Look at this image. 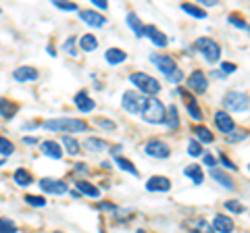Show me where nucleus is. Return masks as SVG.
Returning <instances> with one entry per match:
<instances>
[{
	"instance_id": "obj_1",
	"label": "nucleus",
	"mask_w": 250,
	"mask_h": 233,
	"mask_svg": "<svg viewBox=\"0 0 250 233\" xmlns=\"http://www.w3.org/2000/svg\"><path fill=\"white\" fill-rule=\"evenodd\" d=\"M44 129L48 131H62V134H82V131H88L90 125L82 119H73V116H61V119H48L46 123H42Z\"/></svg>"
},
{
	"instance_id": "obj_2",
	"label": "nucleus",
	"mask_w": 250,
	"mask_h": 233,
	"mask_svg": "<svg viewBox=\"0 0 250 233\" xmlns=\"http://www.w3.org/2000/svg\"><path fill=\"white\" fill-rule=\"evenodd\" d=\"M165 113H167V106L156 96H152V98L146 100V106L142 111V119L146 123H152V125H159V123H165Z\"/></svg>"
},
{
	"instance_id": "obj_3",
	"label": "nucleus",
	"mask_w": 250,
	"mask_h": 233,
	"mask_svg": "<svg viewBox=\"0 0 250 233\" xmlns=\"http://www.w3.org/2000/svg\"><path fill=\"white\" fill-rule=\"evenodd\" d=\"M129 81L136 85V88L140 90V94H148V96H156L161 92V83L154 79L152 75H148V73H131L129 75Z\"/></svg>"
},
{
	"instance_id": "obj_4",
	"label": "nucleus",
	"mask_w": 250,
	"mask_h": 233,
	"mask_svg": "<svg viewBox=\"0 0 250 233\" xmlns=\"http://www.w3.org/2000/svg\"><path fill=\"white\" fill-rule=\"evenodd\" d=\"M192 48L202 52V57H205L208 63H217V60L221 58V46L215 40H210V38H198V40L192 44Z\"/></svg>"
},
{
	"instance_id": "obj_5",
	"label": "nucleus",
	"mask_w": 250,
	"mask_h": 233,
	"mask_svg": "<svg viewBox=\"0 0 250 233\" xmlns=\"http://www.w3.org/2000/svg\"><path fill=\"white\" fill-rule=\"evenodd\" d=\"M123 108L127 113H131V115H142V111H144V106H146V96L144 94H140V92H136V90H127L123 94Z\"/></svg>"
},
{
	"instance_id": "obj_6",
	"label": "nucleus",
	"mask_w": 250,
	"mask_h": 233,
	"mask_svg": "<svg viewBox=\"0 0 250 233\" xmlns=\"http://www.w3.org/2000/svg\"><path fill=\"white\" fill-rule=\"evenodd\" d=\"M223 104L231 113H246L248 111V94L246 92H228L223 98Z\"/></svg>"
},
{
	"instance_id": "obj_7",
	"label": "nucleus",
	"mask_w": 250,
	"mask_h": 233,
	"mask_svg": "<svg viewBox=\"0 0 250 233\" xmlns=\"http://www.w3.org/2000/svg\"><path fill=\"white\" fill-rule=\"evenodd\" d=\"M144 152H146V156H150V158H161V160H165V158L171 156L169 144H165L163 139H150V142H146Z\"/></svg>"
},
{
	"instance_id": "obj_8",
	"label": "nucleus",
	"mask_w": 250,
	"mask_h": 233,
	"mask_svg": "<svg viewBox=\"0 0 250 233\" xmlns=\"http://www.w3.org/2000/svg\"><path fill=\"white\" fill-rule=\"evenodd\" d=\"M186 83H188V90L196 92V94H205V92L208 90V79H207L205 71H200V69H196V71H192L190 75H188Z\"/></svg>"
},
{
	"instance_id": "obj_9",
	"label": "nucleus",
	"mask_w": 250,
	"mask_h": 233,
	"mask_svg": "<svg viewBox=\"0 0 250 233\" xmlns=\"http://www.w3.org/2000/svg\"><path fill=\"white\" fill-rule=\"evenodd\" d=\"M40 190L46 194H54V196H62L69 192V185L61 179H52V177H44L40 179Z\"/></svg>"
},
{
	"instance_id": "obj_10",
	"label": "nucleus",
	"mask_w": 250,
	"mask_h": 233,
	"mask_svg": "<svg viewBox=\"0 0 250 233\" xmlns=\"http://www.w3.org/2000/svg\"><path fill=\"white\" fill-rule=\"evenodd\" d=\"M150 60L152 63L156 65V69H159V71L163 73V75H171L177 69V65H175V60L171 58V57H167V54H152L150 57Z\"/></svg>"
},
{
	"instance_id": "obj_11",
	"label": "nucleus",
	"mask_w": 250,
	"mask_h": 233,
	"mask_svg": "<svg viewBox=\"0 0 250 233\" xmlns=\"http://www.w3.org/2000/svg\"><path fill=\"white\" fill-rule=\"evenodd\" d=\"M215 127L221 131L223 136H228V134H231V131L236 129V123H233V119L225 111H217L215 113Z\"/></svg>"
},
{
	"instance_id": "obj_12",
	"label": "nucleus",
	"mask_w": 250,
	"mask_h": 233,
	"mask_svg": "<svg viewBox=\"0 0 250 233\" xmlns=\"http://www.w3.org/2000/svg\"><path fill=\"white\" fill-rule=\"evenodd\" d=\"M144 38H150L154 46H159V48H165L169 44V38L161 32L156 25H144Z\"/></svg>"
},
{
	"instance_id": "obj_13",
	"label": "nucleus",
	"mask_w": 250,
	"mask_h": 233,
	"mask_svg": "<svg viewBox=\"0 0 250 233\" xmlns=\"http://www.w3.org/2000/svg\"><path fill=\"white\" fill-rule=\"evenodd\" d=\"M208 173H210V177H213V179H215L219 185H221V188L229 190V192H233V190H236V181H233L231 177H229L228 173H225L223 169H217V167H213V169L208 171Z\"/></svg>"
},
{
	"instance_id": "obj_14",
	"label": "nucleus",
	"mask_w": 250,
	"mask_h": 233,
	"mask_svg": "<svg viewBox=\"0 0 250 233\" xmlns=\"http://www.w3.org/2000/svg\"><path fill=\"white\" fill-rule=\"evenodd\" d=\"M13 77H15V81L25 83V81H36L38 77H40V73H38V69L25 65V67H17V69H15Z\"/></svg>"
},
{
	"instance_id": "obj_15",
	"label": "nucleus",
	"mask_w": 250,
	"mask_h": 233,
	"mask_svg": "<svg viewBox=\"0 0 250 233\" xmlns=\"http://www.w3.org/2000/svg\"><path fill=\"white\" fill-rule=\"evenodd\" d=\"M146 190L148 192H169L171 190V181L169 177H163V175H154L146 181Z\"/></svg>"
},
{
	"instance_id": "obj_16",
	"label": "nucleus",
	"mask_w": 250,
	"mask_h": 233,
	"mask_svg": "<svg viewBox=\"0 0 250 233\" xmlns=\"http://www.w3.org/2000/svg\"><path fill=\"white\" fill-rule=\"evenodd\" d=\"M80 17L83 23H88V25L92 27H103L106 19H104V15H100L96 11H92V9H85V11H80Z\"/></svg>"
},
{
	"instance_id": "obj_17",
	"label": "nucleus",
	"mask_w": 250,
	"mask_h": 233,
	"mask_svg": "<svg viewBox=\"0 0 250 233\" xmlns=\"http://www.w3.org/2000/svg\"><path fill=\"white\" fill-rule=\"evenodd\" d=\"M42 148V154L48 158H54V160H61L62 158V148L59 146V142H54V139H46V142L40 144Z\"/></svg>"
},
{
	"instance_id": "obj_18",
	"label": "nucleus",
	"mask_w": 250,
	"mask_h": 233,
	"mask_svg": "<svg viewBox=\"0 0 250 233\" xmlns=\"http://www.w3.org/2000/svg\"><path fill=\"white\" fill-rule=\"evenodd\" d=\"M73 102H75V106L80 108L82 113H90V111H94V106H96V104H94V100L88 96V92H85V90L77 92L75 98H73Z\"/></svg>"
},
{
	"instance_id": "obj_19",
	"label": "nucleus",
	"mask_w": 250,
	"mask_h": 233,
	"mask_svg": "<svg viewBox=\"0 0 250 233\" xmlns=\"http://www.w3.org/2000/svg\"><path fill=\"white\" fill-rule=\"evenodd\" d=\"M210 227H213V231H219V233H231L233 231V221L225 214H215Z\"/></svg>"
},
{
	"instance_id": "obj_20",
	"label": "nucleus",
	"mask_w": 250,
	"mask_h": 233,
	"mask_svg": "<svg viewBox=\"0 0 250 233\" xmlns=\"http://www.w3.org/2000/svg\"><path fill=\"white\" fill-rule=\"evenodd\" d=\"M192 134L196 136V142L198 144H213L215 142L213 131H210L208 127H205V125H194L192 127Z\"/></svg>"
},
{
	"instance_id": "obj_21",
	"label": "nucleus",
	"mask_w": 250,
	"mask_h": 233,
	"mask_svg": "<svg viewBox=\"0 0 250 233\" xmlns=\"http://www.w3.org/2000/svg\"><path fill=\"white\" fill-rule=\"evenodd\" d=\"M104 60L108 65H119L123 60H127V52L121 50V48H108L104 54Z\"/></svg>"
},
{
	"instance_id": "obj_22",
	"label": "nucleus",
	"mask_w": 250,
	"mask_h": 233,
	"mask_svg": "<svg viewBox=\"0 0 250 233\" xmlns=\"http://www.w3.org/2000/svg\"><path fill=\"white\" fill-rule=\"evenodd\" d=\"M83 148L88 152H104V150H108V142H104V139H100V137H88L83 142Z\"/></svg>"
},
{
	"instance_id": "obj_23",
	"label": "nucleus",
	"mask_w": 250,
	"mask_h": 233,
	"mask_svg": "<svg viewBox=\"0 0 250 233\" xmlns=\"http://www.w3.org/2000/svg\"><path fill=\"white\" fill-rule=\"evenodd\" d=\"M19 111V106L11 102V100H6V98H0V116L2 119H13L15 115H17Z\"/></svg>"
},
{
	"instance_id": "obj_24",
	"label": "nucleus",
	"mask_w": 250,
	"mask_h": 233,
	"mask_svg": "<svg viewBox=\"0 0 250 233\" xmlns=\"http://www.w3.org/2000/svg\"><path fill=\"white\" fill-rule=\"evenodd\" d=\"M184 175L190 177V179L196 183V185H202V181H205V173H202V169L198 165H190L184 169Z\"/></svg>"
},
{
	"instance_id": "obj_25",
	"label": "nucleus",
	"mask_w": 250,
	"mask_h": 233,
	"mask_svg": "<svg viewBox=\"0 0 250 233\" xmlns=\"http://www.w3.org/2000/svg\"><path fill=\"white\" fill-rule=\"evenodd\" d=\"M75 188L80 194H83V196H90V198H98L100 196V190L96 188L94 183H88V181H77Z\"/></svg>"
},
{
	"instance_id": "obj_26",
	"label": "nucleus",
	"mask_w": 250,
	"mask_h": 233,
	"mask_svg": "<svg viewBox=\"0 0 250 233\" xmlns=\"http://www.w3.org/2000/svg\"><path fill=\"white\" fill-rule=\"evenodd\" d=\"M127 25L134 29V34L138 38H144V23H142V19H138L136 13H127Z\"/></svg>"
},
{
	"instance_id": "obj_27",
	"label": "nucleus",
	"mask_w": 250,
	"mask_h": 233,
	"mask_svg": "<svg viewBox=\"0 0 250 233\" xmlns=\"http://www.w3.org/2000/svg\"><path fill=\"white\" fill-rule=\"evenodd\" d=\"M165 125H167L169 129H175V127L179 125V113H177L175 104L167 106V113H165Z\"/></svg>"
},
{
	"instance_id": "obj_28",
	"label": "nucleus",
	"mask_w": 250,
	"mask_h": 233,
	"mask_svg": "<svg viewBox=\"0 0 250 233\" xmlns=\"http://www.w3.org/2000/svg\"><path fill=\"white\" fill-rule=\"evenodd\" d=\"M80 48L83 52H92V50H96L98 48V40H96V36H92V34H85L80 38Z\"/></svg>"
},
{
	"instance_id": "obj_29",
	"label": "nucleus",
	"mask_w": 250,
	"mask_h": 233,
	"mask_svg": "<svg viewBox=\"0 0 250 233\" xmlns=\"http://www.w3.org/2000/svg\"><path fill=\"white\" fill-rule=\"evenodd\" d=\"M13 177H15V183L21 185V188H27V185L34 183V177H31V173H27L25 169H17Z\"/></svg>"
},
{
	"instance_id": "obj_30",
	"label": "nucleus",
	"mask_w": 250,
	"mask_h": 233,
	"mask_svg": "<svg viewBox=\"0 0 250 233\" xmlns=\"http://www.w3.org/2000/svg\"><path fill=\"white\" fill-rule=\"evenodd\" d=\"M62 146H65V152L71 154V156H77L80 154V142L77 139H73L71 136H62Z\"/></svg>"
},
{
	"instance_id": "obj_31",
	"label": "nucleus",
	"mask_w": 250,
	"mask_h": 233,
	"mask_svg": "<svg viewBox=\"0 0 250 233\" xmlns=\"http://www.w3.org/2000/svg\"><path fill=\"white\" fill-rule=\"evenodd\" d=\"M115 162H117V167L125 171V173H129V175H134V177H138V175H140V173H138V169H136V165H134L131 160L123 158V156H115Z\"/></svg>"
},
{
	"instance_id": "obj_32",
	"label": "nucleus",
	"mask_w": 250,
	"mask_h": 233,
	"mask_svg": "<svg viewBox=\"0 0 250 233\" xmlns=\"http://www.w3.org/2000/svg\"><path fill=\"white\" fill-rule=\"evenodd\" d=\"M182 11L188 13V15H192V17H196V19H205V17H207V11L200 9V6H196V4L184 2V4H182Z\"/></svg>"
},
{
	"instance_id": "obj_33",
	"label": "nucleus",
	"mask_w": 250,
	"mask_h": 233,
	"mask_svg": "<svg viewBox=\"0 0 250 233\" xmlns=\"http://www.w3.org/2000/svg\"><path fill=\"white\" fill-rule=\"evenodd\" d=\"M186 106H188V113H190V116H192L194 121H202V111L198 108V102H196V100L190 98Z\"/></svg>"
},
{
	"instance_id": "obj_34",
	"label": "nucleus",
	"mask_w": 250,
	"mask_h": 233,
	"mask_svg": "<svg viewBox=\"0 0 250 233\" xmlns=\"http://www.w3.org/2000/svg\"><path fill=\"white\" fill-rule=\"evenodd\" d=\"M192 231L194 233H215L213 227H210L205 219H196V221H194L192 223Z\"/></svg>"
},
{
	"instance_id": "obj_35",
	"label": "nucleus",
	"mask_w": 250,
	"mask_h": 233,
	"mask_svg": "<svg viewBox=\"0 0 250 233\" xmlns=\"http://www.w3.org/2000/svg\"><path fill=\"white\" fill-rule=\"evenodd\" d=\"M13 152H15V144L11 142L9 137L0 136V154H2V156H11Z\"/></svg>"
},
{
	"instance_id": "obj_36",
	"label": "nucleus",
	"mask_w": 250,
	"mask_h": 233,
	"mask_svg": "<svg viewBox=\"0 0 250 233\" xmlns=\"http://www.w3.org/2000/svg\"><path fill=\"white\" fill-rule=\"evenodd\" d=\"M25 202H27L29 206H36V208H44L46 206V198L44 196H31V194H27Z\"/></svg>"
},
{
	"instance_id": "obj_37",
	"label": "nucleus",
	"mask_w": 250,
	"mask_h": 233,
	"mask_svg": "<svg viewBox=\"0 0 250 233\" xmlns=\"http://www.w3.org/2000/svg\"><path fill=\"white\" fill-rule=\"evenodd\" d=\"M202 144H198L196 139H190V144H188V154L190 156H202Z\"/></svg>"
},
{
	"instance_id": "obj_38",
	"label": "nucleus",
	"mask_w": 250,
	"mask_h": 233,
	"mask_svg": "<svg viewBox=\"0 0 250 233\" xmlns=\"http://www.w3.org/2000/svg\"><path fill=\"white\" fill-rule=\"evenodd\" d=\"M62 50H65V52L69 54V57H77V54H80V52H77V44H75V38H69V40H67L65 44H62Z\"/></svg>"
},
{
	"instance_id": "obj_39",
	"label": "nucleus",
	"mask_w": 250,
	"mask_h": 233,
	"mask_svg": "<svg viewBox=\"0 0 250 233\" xmlns=\"http://www.w3.org/2000/svg\"><path fill=\"white\" fill-rule=\"evenodd\" d=\"M229 23H231V25H236L238 29H244V32L248 29V23L244 21V17H240V15H236V13L229 15Z\"/></svg>"
},
{
	"instance_id": "obj_40",
	"label": "nucleus",
	"mask_w": 250,
	"mask_h": 233,
	"mask_svg": "<svg viewBox=\"0 0 250 233\" xmlns=\"http://www.w3.org/2000/svg\"><path fill=\"white\" fill-rule=\"evenodd\" d=\"M248 131L246 129H233L231 134H228V142H240V139H246Z\"/></svg>"
},
{
	"instance_id": "obj_41",
	"label": "nucleus",
	"mask_w": 250,
	"mask_h": 233,
	"mask_svg": "<svg viewBox=\"0 0 250 233\" xmlns=\"http://www.w3.org/2000/svg\"><path fill=\"white\" fill-rule=\"evenodd\" d=\"M0 233H17V227L11 219H0Z\"/></svg>"
},
{
	"instance_id": "obj_42",
	"label": "nucleus",
	"mask_w": 250,
	"mask_h": 233,
	"mask_svg": "<svg viewBox=\"0 0 250 233\" xmlns=\"http://www.w3.org/2000/svg\"><path fill=\"white\" fill-rule=\"evenodd\" d=\"M57 9H61V11H77V4L75 2H62V0H54L52 2Z\"/></svg>"
},
{
	"instance_id": "obj_43",
	"label": "nucleus",
	"mask_w": 250,
	"mask_h": 233,
	"mask_svg": "<svg viewBox=\"0 0 250 233\" xmlns=\"http://www.w3.org/2000/svg\"><path fill=\"white\" fill-rule=\"evenodd\" d=\"M225 208H228V211H231V213H236V214H242V213H244V206H242V204H238L236 200H229V202H225Z\"/></svg>"
},
{
	"instance_id": "obj_44",
	"label": "nucleus",
	"mask_w": 250,
	"mask_h": 233,
	"mask_svg": "<svg viewBox=\"0 0 250 233\" xmlns=\"http://www.w3.org/2000/svg\"><path fill=\"white\" fill-rule=\"evenodd\" d=\"M167 79H169L171 83H175V85H177V83H182V81H184V73H182V69H175V71L171 73V75L167 77Z\"/></svg>"
},
{
	"instance_id": "obj_45",
	"label": "nucleus",
	"mask_w": 250,
	"mask_h": 233,
	"mask_svg": "<svg viewBox=\"0 0 250 233\" xmlns=\"http://www.w3.org/2000/svg\"><path fill=\"white\" fill-rule=\"evenodd\" d=\"M219 162H221V165H223L225 169H229V171H238V167L233 165V162H231L228 156H225V154H221V156H219Z\"/></svg>"
},
{
	"instance_id": "obj_46",
	"label": "nucleus",
	"mask_w": 250,
	"mask_h": 233,
	"mask_svg": "<svg viewBox=\"0 0 250 233\" xmlns=\"http://www.w3.org/2000/svg\"><path fill=\"white\" fill-rule=\"evenodd\" d=\"M73 169H75V173H80V175H88L90 173V167L85 165V162H77Z\"/></svg>"
},
{
	"instance_id": "obj_47",
	"label": "nucleus",
	"mask_w": 250,
	"mask_h": 233,
	"mask_svg": "<svg viewBox=\"0 0 250 233\" xmlns=\"http://www.w3.org/2000/svg\"><path fill=\"white\" fill-rule=\"evenodd\" d=\"M96 123H98L100 127H104V129H115V123H113V121L103 119V116H100V119H96Z\"/></svg>"
},
{
	"instance_id": "obj_48",
	"label": "nucleus",
	"mask_w": 250,
	"mask_h": 233,
	"mask_svg": "<svg viewBox=\"0 0 250 233\" xmlns=\"http://www.w3.org/2000/svg\"><path fill=\"white\" fill-rule=\"evenodd\" d=\"M202 160H205V165H207L208 169L217 167V158H215V156H210V154H205V158H202Z\"/></svg>"
},
{
	"instance_id": "obj_49",
	"label": "nucleus",
	"mask_w": 250,
	"mask_h": 233,
	"mask_svg": "<svg viewBox=\"0 0 250 233\" xmlns=\"http://www.w3.org/2000/svg\"><path fill=\"white\" fill-rule=\"evenodd\" d=\"M236 69H238V67L233 65V63H221V71H223V73H228V75H229V73H233Z\"/></svg>"
},
{
	"instance_id": "obj_50",
	"label": "nucleus",
	"mask_w": 250,
	"mask_h": 233,
	"mask_svg": "<svg viewBox=\"0 0 250 233\" xmlns=\"http://www.w3.org/2000/svg\"><path fill=\"white\" fill-rule=\"evenodd\" d=\"M92 4L94 6H98V9H108V2H106V0H92Z\"/></svg>"
},
{
	"instance_id": "obj_51",
	"label": "nucleus",
	"mask_w": 250,
	"mask_h": 233,
	"mask_svg": "<svg viewBox=\"0 0 250 233\" xmlns=\"http://www.w3.org/2000/svg\"><path fill=\"white\" fill-rule=\"evenodd\" d=\"M200 4L202 6H215L217 2H215V0H200Z\"/></svg>"
},
{
	"instance_id": "obj_52",
	"label": "nucleus",
	"mask_w": 250,
	"mask_h": 233,
	"mask_svg": "<svg viewBox=\"0 0 250 233\" xmlns=\"http://www.w3.org/2000/svg\"><path fill=\"white\" fill-rule=\"evenodd\" d=\"M23 142H25L27 146H31V144H36L38 139H36V137H23Z\"/></svg>"
},
{
	"instance_id": "obj_53",
	"label": "nucleus",
	"mask_w": 250,
	"mask_h": 233,
	"mask_svg": "<svg viewBox=\"0 0 250 233\" xmlns=\"http://www.w3.org/2000/svg\"><path fill=\"white\" fill-rule=\"evenodd\" d=\"M48 54H50V57H57V52H54V46L52 44L48 46Z\"/></svg>"
},
{
	"instance_id": "obj_54",
	"label": "nucleus",
	"mask_w": 250,
	"mask_h": 233,
	"mask_svg": "<svg viewBox=\"0 0 250 233\" xmlns=\"http://www.w3.org/2000/svg\"><path fill=\"white\" fill-rule=\"evenodd\" d=\"M54 233H62V231H54Z\"/></svg>"
},
{
	"instance_id": "obj_55",
	"label": "nucleus",
	"mask_w": 250,
	"mask_h": 233,
	"mask_svg": "<svg viewBox=\"0 0 250 233\" xmlns=\"http://www.w3.org/2000/svg\"><path fill=\"white\" fill-rule=\"evenodd\" d=\"M0 15H2V9H0Z\"/></svg>"
},
{
	"instance_id": "obj_56",
	"label": "nucleus",
	"mask_w": 250,
	"mask_h": 233,
	"mask_svg": "<svg viewBox=\"0 0 250 233\" xmlns=\"http://www.w3.org/2000/svg\"><path fill=\"white\" fill-rule=\"evenodd\" d=\"M0 165H2V160H0Z\"/></svg>"
}]
</instances>
